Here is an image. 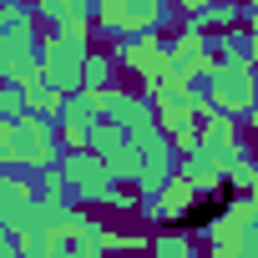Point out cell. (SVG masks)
I'll use <instances>...</instances> for the list:
<instances>
[{
	"mask_svg": "<svg viewBox=\"0 0 258 258\" xmlns=\"http://www.w3.org/2000/svg\"><path fill=\"white\" fill-rule=\"evenodd\" d=\"M223 208H228V192H213V203H198V208H187V213L177 218V228H203V223H213Z\"/></svg>",
	"mask_w": 258,
	"mask_h": 258,
	"instance_id": "1",
	"label": "cell"
}]
</instances>
